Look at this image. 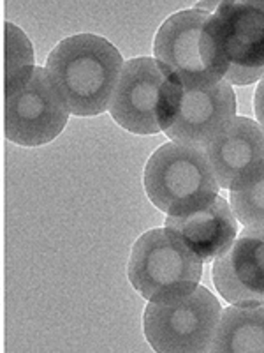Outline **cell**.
<instances>
[{"label": "cell", "instance_id": "cell-1", "mask_svg": "<svg viewBox=\"0 0 264 353\" xmlns=\"http://www.w3.org/2000/svg\"><path fill=\"white\" fill-rule=\"evenodd\" d=\"M122 69L120 52L96 34L60 41L46 61V72L65 108L78 117L100 115L109 108Z\"/></svg>", "mask_w": 264, "mask_h": 353}, {"label": "cell", "instance_id": "cell-2", "mask_svg": "<svg viewBox=\"0 0 264 353\" xmlns=\"http://www.w3.org/2000/svg\"><path fill=\"white\" fill-rule=\"evenodd\" d=\"M153 53L184 88L212 87L228 72L215 17L203 9L169 17L157 30Z\"/></svg>", "mask_w": 264, "mask_h": 353}, {"label": "cell", "instance_id": "cell-3", "mask_svg": "<svg viewBox=\"0 0 264 353\" xmlns=\"http://www.w3.org/2000/svg\"><path fill=\"white\" fill-rule=\"evenodd\" d=\"M182 83L150 57L125 62L109 113L134 134H157L171 125L182 99Z\"/></svg>", "mask_w": 264, "mask_h": 353}, {"label": "cell", "instance_id": "cell-4", "mask_svg": "<svg viewBox=\"0 0 264 353\" xmlns=\"http://www.w3.org/2000/svg\"><path fill=\"white\" fill-rule=\"evenodd\" d=\"M67 119L69 110L46 69L28 64L6 72L4 131L9 140L23 147L50 143Z\"/></svg>", "mask_w": 264, "mask_h": 353}, {"label": "cell", "instance_id": "cell-5", "mask_svg": "<svg viewBox=\"0 0 264 353\" xmlns=\"http://www.w3.org/2000/svg\"><path fill=\"white\" fill-rule=\"evenodd\" d=\"M127 276L148 302L169 301L197 288L203 260L166 228L150 230L132 245Z\"/></svg>", "mask_w": 264, "mask_h": 353}, {"label": "cell", "instance_id": "cell-6", "mask_svg": "<svg viewBox=\"0 0 264 353\" xmlns=\"http://www.w3.org/2000/svg\"><path fill=\"white\" fill-rule=\"evenodd\" d=\"M144 191L157 209L173 216L213 200L219 184L203 150L173 141L144 166Z\"/></svg>", "mask_w": 264, "mask_h": 353}, {"label": "cell", "instance_id": "cell-7", "mask_svg": "<svg viewBox=\"0 0 264 353\" xmlns=\"http://www.w3.org/2000/svg\"><path fill=\"white\" fill-rule=\"evenodd\" d=\"M220 314L215 295L197 286L182 297L150 302L143 316L144 336L159 353L210 352Z\"/></svg>", "mask_w": 264, "mask_h": 353}, {"label": "cell", "instance_id": "cell-8", "mask_svg": "<svg viewBox=\"0 0 264 353\" xmlns=\"http://www.w3.org/2000/svg\"><path fill=\"white\" fill-rule=\"evenodd\" d=\"M213 17L228 62L224 80L250 85L264 78V2H222Z\"/></svg>", "mask_w": 264, "mask_h": 353}, {"label": "cell", "instance_id": "cell-9", "mask_svg": "<svg viewBox=\"0 0 264 353\" xmlns=\"http://www.w3.org/2000/svg\"><path fill=\"white\" fill-rule=\"evenodd\" d=\"M236 117V97L229 81L212 87L184 88L171 125L166 134L173 141L203 150Z\"/></svg>", "mask_w": 264, "mask_h": 353}, {"label": "cell", "instance_id": "cell-10", "mask_svg": "<svg viewBox=\"0 0 264 353\" xmlns=\"http://www.w3.org/2000/svg\"><path fill=\"white\" fill-rule=\"evenodd\" d=\"M213 283L229 304H264V232L245 228L217 258Z\"/></svg>", "mask_w": 264, "mask_h": 353}, {"label": "cell", "instance_id": "cell-11", "mask_svg": "<svg viewBox=\"0 0 264 353\" xmlns=\"http://www.w3.org/2000/svg\"><path fill=\"white\" fill-rule=\"evenodd\" d=\"M203 152L219 188L232 189L264 168V129L247 117H234Z\"/></svg>", "mask_w": 264, "mask_h": 353}, {"label": "cell", "instance_id": "cell-12", "mask_svg": "<svg viewBox=\"0 0 264 353\" xmlns=\"http://www.w3.org/2000/svg\"><path fill=\"white\" fill-rule=\"evenodd\" d=\"M166 230L203 261L224 254L238 237L236 216L231 205L219 194L192 209L168 216Z\"/></svg>", "mask_w": 264, "mask_h": 353}, {"label": "cell", "instance_id": "cell-13", "mask_svg": "<svg viewBox=\"0 0 264 353\" xmlns=\"http://www.w3.org/2000/svg\"><path fill=\"white\" fill-rule=\"evenodd\" d=\"M210 352L264 353V304L224 309Z\"/></svg>", "mask_w": 264, "mask_h": 353}, {"label": "cell", "instance_id": "cell-14", "mask_svg": "<svg viewBox=\"0 0 264 353\" xmlns=\"http://www.w3.org/2000/svg\"><path fill=\"white\" fill-rule=\"evenodd\" d=\"M231 209L245 228L264 232V168L231 189Z\"/></svg>", "mask_w": 264, "mask_h": 353}, {"label": "cell", "instance_id": "cell-15", "mask_svg": "<svg viewBox=\"0 0 264 353\" xmlns=\"http://www.w3.org/2000/svg\"><path fill=\"white\" fill-rule=\"evenodd\" d=\"M254 106H256V117H257V121H259V125L264 129V78L261 80L259 87H257L256 90Z\"/></svg>", "mask_w": 264, "mask_h": 353}]
</instances>
